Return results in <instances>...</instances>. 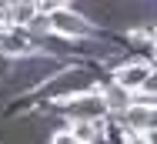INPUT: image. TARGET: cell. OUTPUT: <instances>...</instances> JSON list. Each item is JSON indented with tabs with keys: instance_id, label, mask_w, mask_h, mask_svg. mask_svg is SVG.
Returning <instances> with one entry per match:
<instances>
[{
	"instance_id": "8992f818",
	"label": "cell",
	"mask_w": 157,
	"mask_h": 144,
	"mask_svg": "<svg viewBox=\"0 0 157 144\" xmlns=\"http://www.w3.org/2000/svg\"><path fill=\"white\" fill-rule=\"evenodd\" d=\"M127 124H134V127H147V124H151V114H147L144 107H127Z\"/></svg>"
},
{
	"instance_id": "8fae6325",
	"label": "cell",
	"mask_w": 157,
	"mask_h": 144,
	"mask_svg": "<svg viewBox=\"0 0 157 144\" xmlns=\"http://www.w3.org/2000/svg\"><path fill=\"white\" fill-rule=\"evenodd\" d=\"M90 144H104V138H97V141H90Z\"/></svg>"
},
{
	"instance_id": "7a4b0ae2",
	"label": "cell",
	"mask_w": 157,
	"mask_h": 144,
	"mask_svg": "<svg viewBox=\"0 0 157 144\" xmlns=\"http://www.w3.org/2000/svg\"><path fill=\"white\" fill-rule=\"evenodd\" d=\"M117 84L124 90H137V87L151 84V67L147 64H127L124 70H117Z\"/></svg>"
},
{
	"instance_id": "5b68a950",
	"label": "cell",
	"mask_w": 157,
	"mask_h": 144,
	"mask_svg": "<svg viewBox=\"0 0 157 144\" xmlns=\"http://www.w3.org/2000/svg\"><path fill=\"white\" fill-rule=\"evenodd\" d=\"M104 104H107L110 111H127V90H124L121 84L110 87V90H107V97H104Z\"/></svg>"
},
{
	"instance_id": "9c48e42d",
	"label": "cell",
	"mask_w": 157,
	"mask_h": 144,
	"mask_svg": "<svg viewBox=\"0 0 157 144\" xmlns=\"http://www.w3.org/2000/svg\"><path fill=\"white\" fill-rule=\"evenodd\" d=\"M127 144H154V141H147L144 134H130V138H127Z\"/></svg>"
},
{
	"instance_id": "3957f363",
	"label": "cell",
	"mask_w": 157,
	"mask_h": 144,
	"mask_svg": "<svg viewBox=\"0 0 157 144\" xmlns=\"http://www.w3.org/2000/svg\"><path fill=\"white\" fill-rule=\"evenodd\" d=\"M7 17H10V24H17V27H30L33 20H37V3H10Z\"/></svg>"
},
{
	"instance_id": "277c9868",
	"label": "cell",
	"mask_w": 157,
	"mask_h": 144,
	"mask_svg": "<svg viewBox=\"0 0 157 144\" xmlns=\"http://www.w3.org/2000/svg\"><path fill=\"white\" fill-rule=\"evenodd\" d=\"M70 134H74L80 144H90V141H97V138H100V127H97L94 121H74Z\"/></svg>"
},
{
	"instance_id": "7c38bea8",
	"label": "cell",
	"mask_w": 157,
	"mask_h": 144,
	"mask_svg": "<svg viewBox=\"0 0 157 144\" xmlns=\"http://www.w3.org/2000/svg\"><path fill=\"white\" fill-rule=\"evenodd\" d=\"M154 54H157V40H154Z\"/></svg>"
},
{
	"instance_id": "30bf717a",
	"label": "cell",
	"mask_w": 157,
	"mask_h": 144,
	"mask_svg": "<svg viewBox=\"0 0 157 144\" xmlns=\"http://www.w3.org/2000/svg\"><path fill=\"white\" fill-rule=\"evenodd\" d=\"M151 104H154V107H157V94H154V97H151Z\"/></svg>"
},
{
	"instance_id": "6da1fadb",
	"label": "cell",
	"mask_w": 157,
	"mask_h": 144,
	"mask_svg": "<svg viewBox=\"0 0 157 144\" xmlns=\"http://www.w3.org/2000/svg\"><path fill=\"white\" fill-rule=\"evenodd\" d=\"M50 27L57 30V34H67V37H84V34H87V20L77 17V14L67 10V7H57V10L50 14Z\"/></svg>"
},
{
	"instance_id": "52a82bcc",
	"label": "cell",
	"mask_w": 157,
	"mask_h": 144,
	"mask_svg": "<svg viewBox=\"0 0 157 144\" xmlns=\"http://www.w3.org/2000/svg\"><path fill=\"white\" fill-rule=\"evenodd\" d=\"M0 50L20 54V50H27V40H24V37H0Z\"/></svg>"
},
{
	"instance_id": "ba28073f",
	"label": "cell",
	"mask_w": 157,
	"mask_h": 144,
	"mask_svg": "<svg viewBox=\"0 0 157 144\" xmlns=\"http://www.w3.org/2000/svg\"><path fill=\"white\" fill-rule=\"evenodd\" d=\"M54 144H80L70 131H60V134H54Z\"/></svg>"
}]
</instances>
